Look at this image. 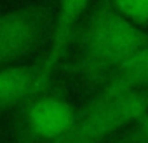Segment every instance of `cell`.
I'll use <instances>...</instances> for the list:
<instances>
[{
	"label": "cell",
	"mask_w": 148,
	"mask_h": 143,
	"mask_svg": "<svg viewBox=\"0 0 148 143\" xmlns=\"http://www.w3.org/2000/svg\"><path fill=\"white\" fill-rule=\"evenodd\" d=\"M148 112V89L110 98L94 96L79 112L71 131L56 143H101L110 134L136 122Z\"/></svg>",
	"instance_id": "7a4b0ae2"
},
{
	"label": "cell",
	"mask_w": 148,
	"mask_h": 143,
	"mask_svg": "<svg viewBox=\"0 0 148 143\" xmlns=\"http://www.w3.org/2000/svg\"><path fill=\"white\" fill-rule=\"evenodd\" d=\"M47 89L30 96L21 105L18 129L28 140L56 143L75 126L79 110L61 93H49Z\"/></svg>",
	"instance_id": "277c9868"
},
{
	"label": "cell",
	"mask_w": 148,
	"mask_h": 143,
	"mask_svg": "<svg viewBox=\"0 0 148 143\" xmlns=\"http://www.w3.org/2000/svg\"><path fill=\"white\" fill-rule=\"evenodd\" d=\"M139 89H148V45L122 63L115 74L99 87L96 96L110 98Z\"/></svg>",
	"instance_id": "52a82bcc"
},
{
	"label": "cell",
	"mask_w": 148,
	"mask_h": 143,
	"mask_svg": "<svg viewBox=\"0 0 148 143\" xmlns=\"http://www.w3.org/2000/svg\"><path fill=\"white\" fill-rule=\"evenodd\" d=\"M56 11L49 2H33L0 12V68L35 52L54 30Z\"/></svg>",
	"instance_id": "3957f363"
},
{
	"label": "cell",
	"mask_w": 148,
	"mask_h": 143,
	"mask_svg": "<svg viewBox=\"0 0 148 143\" xmlns=\"http://www.w3.org/2000/svg\"><path fill=\"white\" fill-rule=\"evenodd\" d=\"M40 63L11 65L0 68V113L21 107L38 93Z\"/></svg>",
	"instance_id": "8992f818"
},
{
	"label": "cell",
	"mask_w": 148,
	"mask_h": 143,
	"mask_svg": "<svg viewBox=\"0 0 148 143\" xmlns=\"http://www.w3.org/2000/svg\"><path fill=\"white\" fill-rule=\"evenodd\" d=\"M71 45L73 74L89 87H101L122 63L148 45V33L122 18L108 0H99L79 23Z\"/></svg>",
	"instance_id": "6da1fadb"
},
{
	"label": "cell",
	"mask_w": 148,
	"mask_h": 143,
	"mask_svg": "<svg viewBox=\"0 0 148 143\" xmlns=\"http://www.w3.org/2000/svg\"><path fill=\"white\" fill-rule=\"evenodd\" d=\"M91 0H59L58 11L54 16V30L51 35V47L45 58L40 61V79H38V93L49 87V82L54 72L66 58L71 40L75 35L79 23L82 21Z\"/></svg>",
	"instance_id": "5b68a950"
},
{
	"label": "cell",
	"mask_w": 148,
	"mask_h": 143,
	"mask_svg": "<svg viewBox=\"0 0 148 143\" xmlns=\"http://www.w3.org/2000/svg\"><path fill=\"white\" fill-rule=\"evenodd\" d=\"M124 143H148V112L136 120V127Z\"/></svg>",
	"instance_id": "9c48e42d"
},
{
	"label": "cell",
	"mask_w": 148,
	"mask_h": 143,
	"mask_svg": "<svg viewBox=\"0 0 148 143\" xmlns=\"http://www.w3.org/2000/svg\"><path fill=\"white\" fill-rule=\"evenodd\" d=\"M122 143H124V141H122Z\"/></svg>",
	"instance_id": "30bf717a"
},
{
	"label": "cell",
	"mask_w": 148,
	"mask_h": 143,
	"mask_svg": "<svg viewBox=\"0 0 148 143\" xmlns=\"http://www.w3.org/2000/svg\"><path fill=\"white\" fill-rule=\"evenodd\" d=\"M112 7L132 25L148 26V0H108Z\"/></svg>",
	"instance_id": "ba28073f"
}]
</instances>
